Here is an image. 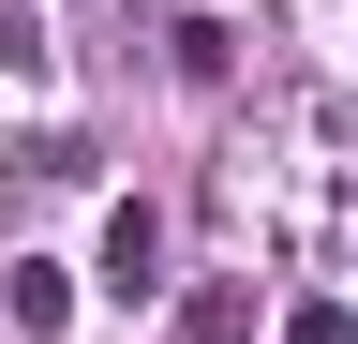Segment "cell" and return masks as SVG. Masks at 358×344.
Wrapping results in <instances>:
<instances>
[{
	"instance_id": "3957f363",
	"label": "cell",
	"mask_w": 358,
	"mask_h": 344,
	"mask_svg": "<svg viewBox=\"0 0 358 344\" xmlns=\"http://www.w3.org/2000/svg\"><path fill=\"white\" fill-rule=\"evenodd\" d=\"M179 344H254V284H179Z\"/></svg>"
},
{
	"instance_id": "277c9868",
	"label": "cell",
	"mask_w": 358,
	"mask_h": 344,
	"mask_svg": "<svg viewBox=\"0 0 358 344\" xmlns=\"http://www.w3.org/2000/svg\"><path fill=\"white\" fill-rule=\"evenodd\" d=\"M164 46H179V75H194V90H224V75H239V30H224V15H179Z\"/></svg>"
},
{
	"instance_id": "5b68a950",
	"label": "cell",
	"mask_w": 358,
	"mask_h": 344,
	"mask_svg": "<svg viewBox=\"0 0 358 344\" xmlns=\"http://www.w3.org/2000/svg\"><path fill=\"white\" fill-rule=\"evenodd\" d=\"M15 165H30V180H45V195H75V180H90V135H30Z\"/></svg>"
},
{
	"instance_id": "52a82bcc",
	"label": "cell",
	"mask_w": 358,
	"mask_h": 344,
	"mask_svg": "<svg viewBox=\"0 0 358 344\" xmlns=\"http://www.w3.org/2000/svg\"><path fill=\"white\" fill-rule=\"evenodd\" d=\"M30 60H45V30L15 15V0H0V75H30Z\"/></svg>"
},
{
	"instance_id": "6da1fadb",
	"label": "cell",
	"mask_w": 358,
	"mask_h": 344,
	"mask_svg": "<svg viewBox=\"0 0 358 344\" xmlns=\"http://www.w3.org/2000/svg\"><path fill=\"white\" fill-rule=\"evenodd\" d=\"M105 299H164V209H105Z\"/></svg>"
},
{
	"instance_id": "8992f818",
	"label": "cell",
	"mask_w": 358,
	"mask_h": 344,
	"mask_svg": "<svg viewBox=\"0 0 358 344\" xmlns=\"http://www.w3.org/2000/svg\"><path fill=\"white\" fill-rule=\"evenodd\" d=\"M284 329H299V344H358V315H343V299H299Z\"/></svg>"
},
{
	"instance_id": "7a4b0ae2",
	"label": "cell",
	"mask_w": 358,
	"mask_h": 344,
	"mask_svg": "<svg viewBox=\"0 0 358 344\" xmlns=\"http://www.w3.org/2000/svg\"><path fill=\"white\" fill-rule=\"evenodd\" d=\"M0 315H15V344L75 329V270H45V254H15V284H0Z\"/></svg>"
}]
</instances>
